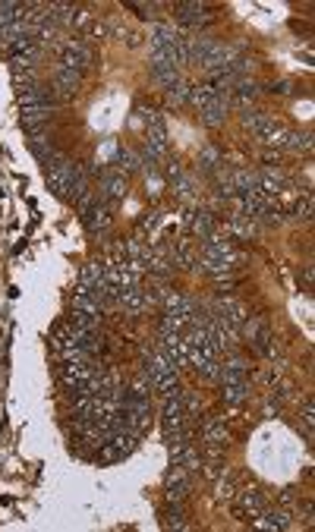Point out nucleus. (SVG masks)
<instances>
[{
    "label": "nucleus",
    "mask_w": 315,
    "mask_h": 532,
    "mask_svg": "<svg viewBox=\"0 0 315 532\" xmlns=\"http://www.w3.org/2000/svg\"><path fill=\"white\" fill-rule=\"evenodd\" d=\"M79 183H85V170L57 151V158L47 164V186H51V193L57 199H73Z\"/></svg>",
    "instance_id": "f257e3e1"
},
{
    "label": "nucleus",
    "mask_w": 315,
    "mask_h": 532,
    "mask_svg": "<svg viewBox=\"0 0 315 532\" xmlns=\"http://www.w3.org/2000/svg\"><path fill=\"white\" fill-rule=\"evenodd\" d=\"M57 54H61V67L73 70V73H79V76H83L85 67L95 63V54H91V47L85 45L83 38H69V41H63V45L57 47Z\"/></svg>",
    "instance_id": "f03ea898"
},
{
    "label": "nucleus",
    "mask_w": 315,
    "mask_h": 532,
    "mask_svg": "<svg viewBox=\"0 0 315 532\" xmlns=\"http://www.w3.org/2000/svg\"><path fill=\"white\" fill-rule=\"evenodd\" d=\"M189 491H193V476L186 473V466L171 463L164 476V501L167 504H186Z\"/></svg>",
    "instance_id": "7ed1b4c3"
},
{
    "label": "nucleus",
    "mask_w": 315,
    "mask_h": 532,
    "mask_svg": "<svg viewBox=\"0 0 315 532\" xmlns=\"http://www.w3.org/2000/svg\"><path fill=\"white\" fill-rule=\"evenodd\" d=\"M233 498H237V513H240L243 520H255L271 504L268 491H265V488H259V485H246L243 491H237Z\"/></svg>",
    "instance_id": "20e7f679"
},
{
    "label": "nucleus",
    "mask_w": 315,
    "mask_h": 532,
    "mask_svg": "<svg viewBox=\"0 0 315 532\" xmlns=\"http://www.w3.org/2000/svg\"><path fill=\"white\" fill-rule=\"evenodd\" d=\"M95 359H83V363H63L57 365V381L63 385V391H73V387H79L83 381H89L91 375H95Z\"/></svg>",
    "instance_id": "39448f33"
},
{
    "label": "nucleus",
    "mask_w": 315,
    "mask_h": 532,
    "mask_svg": "<svg viewBox=\"0 0 315 532\" xmlns=\"http://www.w3.org/2000/svg\"><path fill=\"white\" fill-rule=\"evenodd\" d=\"M173 13H177V25H183V29H202V25L215 23V16L202 3H177Z\"/></svg>",
    "instance_id": "423d86ee"
},
{
    "label": "nucleus",
    "mask_w": 315,
    "mask_h": 532,
    "mask_svg": "<svg viewBox=\"0 0 315 532\" xmlns=\"http://www.w3.org/2000/svg\"><path fill=\"white\" fill-rule=\"evenodd\" d=\"M16 101H19V107H54L57 95L51 92V85L32 82V85H23V89L16 92Z\"/></svg>",
    "instance_id": "0eeeda50"
},
{
    "label": "nucleus",
    "mask_w": 315,
    "mask_h": 532,
    "mask_svg": "<svg viewBox=\"0 0 315 532\" xmlns=\"http://www.w3.org/2000/svg\"><path fill=\"white\" fill-rule=\"evenodd\" d=\"M183 422H186V416H183L180 391H173V394H164V397H161V425H164V432L183 429Z\"/></svg>",
    "instance_id": "6e6552de"
},
{
    "label": "nucleus",
    "mask_w": 315,
    "mask_h": 532,
    "mask_svg": "<svg viewBox=\"0 0 315 532\" xmlns=\"http://www.w3.org/2000/svg\"><path fill=\"white\" fill-rule=\"evenodd\" d=\"M290 520H293V513H290V507H265L262 513L255 520H249V523L255 526V529H290Z\"/></svg>",
    "instance_id": "1a4fd4ad"
},
{
    "label": "nucleus",
    "mask_w": 315,
    "mask_h": 532,
    "mask_svg": "<svg viewBox=\"0 0 315 532\" xmlns=\"http://www.w3.org/2000/svg\"><path fill=\"white\" fill-rule=\"evenodd\" d=\"M111 211H113L111 205H105V202H95V205H91L89 211L83 215L85 233H89V237H101V233L111 227Z\"/></svg>",
    "instance_id": "9d476101"
},
{
    "label": "nucleus",
    "mask_w": 315,
    "mask_h": 532,
    "mask_svg": "<svg viewBox=\"0 0 315 532\" xmlns=\"http://www.w3.org/2000/svg\"><path fill=\"white\" fill-rule=\"evenodd\" d=\"M76 89H79V73H73V70H67V67L54 70L51 92L57 95V101H69V98L76 95Z\"/></svg>",
    "instance_id": "9b49d317"
},
{
    "label": "nucleus",
    "mask_w": 315,
    "mask_h": 532,
    "mask_svg": "<svg viewBox=\"0 0 315 532\" xmlns=\"http://www.w3.org/2000/svg\"><path fill=\"white\" fill-rule=\"evenodd\" d=\"M129 186H127V177H120V173H113V177H105L101 180V202L111 208H117L123 199H127Z\"/></svg>",
    "instance_id": "f8f14e48"
},
{
    "label": "nucleus",
    "mask_w": 315,
    "mask_h": 532,
    "mask_svg": "<svg viewBox=\"0 0 315 532\" xmlns=\"http://www.w3.org/2000/svg\"><path fill=\"white\" fill-rule=\"evenodd\" d=\"M98 287H105V262H89V265L79 271L76 290H79V293H95Z\"/></svg>",
    "instance_id": "ddd939ff"
},
{
    "label": "nucleus",
    "mask_w": 315,
    "mask_h": 532,
    "mask_svg": "<svg viewBox=\"0 0 315 532\" xmlns=\"http://www.w3.org/2000/svg\"><path fill=\"white\" fill-rule=\"evenodd\" d=\"M249 375V363L243 356H230L227 363H221V372H218V381L221 385H237V381H246Z\"/></svg>",
    "instance_id": "4468645a"
},
{
    "label": "nucleus",
    "mask_w": 315,
    "mask_h": 532,
    "mask_svg": "<svg viewBox=\"0 0 315 532\" xmlns=\"http://www.w3.org/2000/svg\"><path fill=\"white\" fill-rule=\"evenodd\" d=\"M202 441L205 444H227V422H224V416H208V419H205Z\"/></svg>",
    "instance_id": "2eb2a0df"
},
{
    "label": "nucleus",
    "mask_w": 315,
    "mask_h": 532,
    "mask_svg": "<svg viewBox=\"0 0 315 532\" xmlns=\"http://www.w3.org/2000/svg\"><path fill=\"white\" fill-rule=\"evenodd\" d=\"M177 38H180V32L173 29V25L155 23V25H151V51H167Z\"/></svg>",
    "instance_id": "dca6fc26"
},
{
    "label": "nucleus",
    "mask_w": 315,
    "mask_h": 532,
    "mask_svg": "<svg viewBox=\"0 0 315 532\" xmlns=\"http://www.w3.org/2000/svg\"><path fill=\"white\" fill-rule=\"evenodd\" d=\"M249 394H252L249 381H237V385H224L221 400H224L227 407H240V403H246V400H249Z\"/></svg>",
    "instance_id": "f3484780"
},
{
    "label": "nucleus",
    "mask_w": 315,
    "mask_h": 532,
    "mask_svg": "<svg viewBox=\"0 0 315 532\" xmlns=\"http://www.w3.org/2000/svg\"><path fill=\"white\" fill-rule=\"evenodd\" d=\"M7 51H10V60H13V57L38 60V41H35V35H25V38H19V41H13Z\"/></svg>",
    "instance_id": "a211bd4d"
},
{
    "label": "nucleus",
    "mask_w": 315,
    "mask_h": 532,
    "mask_svg": "<svg viewBox=\"0 0 315 532\" xmlns=\"http://www.w3.org/2000/svg\"><path fill=\"white\" fill-rule=\"evenodd\" d=\"M117 170H123V173L142 170V155L133 151V148H120V151H117Z\"/></svg>",
    "instance_id": "6ab92c4d"
},
{
    "label": "nucleus",
    "mask_w": 315,
    "mask_h": 532,
    "mask_svg": "<svg viewBox=\"0 0 315 532\" xmlns=\"http://www.w3.org/2000/svg\"><path fill=\"white\" fill-rule=\"evenodd\" d=\"M211 101H218V92L215 89H208V85H193V89H189V104H193L195 111L208 107Z\"/></svg>",
    "instance_id": "aec40b11"
},
{
    "label": "nucleus",
    "mask_w": 315,
    "mask_h": 532,
    "mask_svg": "<svg viewBox=\"0 0 315 532\" xmlns=\"http://www.w3.org/2000/svg\"><path fill=\"white\" fill-rule=\"evenodd\" d=\"M186 510L183 504H167L164 507V529H186Z\"/></svg>",
    "instance_id": "412c9836"
},
{
    "label": "nucleus",
    "mask_w": 315,
    "mask_h": 532,
    "mask_svg": "<svg viewBox=\"0 0 315 532\" xmlns=\"http://www.w3.org/2000/svg\"><path fill=\"white\" fill-rule=\"evenodd\" d=\"M23 13H25V3H0V29L3 25H13V23H23Z\"/></svg>",
    "instance_id": "4be33fe9"
},
{
    "label": "nucleus",
    "mask_w": 315,
    "mask_h": 532,
    "mask_svg": "<svg viewBox=\"0 0 315 532\" xmlns=\"http://www.w3.org/2000/svg\"><path fill=\"white\" fill-rule=\"evenodd\" d=\"M199 170L202 173H218L221 170V155H218V148H202L199 151Z\"/></svg>",
    "instance_id": "5701e85b"
},
{
    "label": "nucleus",
    "mask_w": 315,
    "mask_h": 532,
    "mask_svg": "<svg viewBox=\"0 0 315 532\" xmlns=\"http://www.w3.org/2000/svg\"><path fill=\"white\" fill-rule=\"evenodd\" d=\"M29 148H32V155H35L38 161L45 164V167L54 161V158H57V148H54L47 139H32V142H29Z\"/></svg>",
    "instance_id": "b1692460"
},
{
    "label": "nucleus",
    "mask_w": 315,
    "mask_h": 532,
    "mask_svg": "<svg viewBox=\"0 0 315 532\" xmlns=\"http://www.w3.org/2000/svg\"><path fill=\"white\" fill-rule=\"evenodd\" d=\"M151 79H155L158 85L171 89L173 82H180L183 76H180V70H177V67H167V63H164V67H151Z\"/></svg>",
    "instance_id": "393cba45"
},
{
    "label": "nucleus",
    "mask_w": 315,
    "mask_h": 532,
    "mask_svg": "<svg viewBox=\"0 0 315 532\" xmlns=\"http://www.w3.org/2000/svg\"><path fill=\"white\" fill-rule=\"evenodd\" d=\"M189 89H193V82H186V79L173 82L171 89H167V101H171L173 107H180V104H189Z\"/></svg>",
    "instance_id": "a878e982"
},
{
    "label": "nucleus",
    "mask_w": 315,
    "mask_h": 532,
    "mask_svg": "<svg viewBox=\"0 0 315 532\" xmlns=\"http://www.w3.org/2000/svg\"><path fill=\"white\" fill-rule=\"evenodd\" d=\"M161 217H164V211H161V208H155V211L142 215V221H139V227H135V237L151 240V230H155L158 224H161Z\"/></svg>",
    "instance_id": "bb28decb"
},
{
    "label": "nucleus",
    "mask_w": 315,
    "mask_h": 532,
    "mask_svg": "<svg viewBox=\"0 0 315 532\" xmlns=\"http://www.w3.org/2000/svg\"><path fill=\"white\" fill-rule=\"evenodd\" d=\"M218 372H221V359H208V363L195 365V375H199V381H218Z\"/></svg>",
    "instance_id": "cd10ccee"
},
{
    "label": "nucleus",
    "mask_w": 315,
    "mask_h": 532,
    "mask_svg": "<svg viewBox=\"0 0 315 532\" xmlns=\"http://www.w3.org/2000/svg\"><path fill=\"white\" fill-rule=\"evenodd\" d=\"M215 482H218V501H230V498L237 495V485L230 482V473H227V469H221V476Z\"/></svg>",
    "instance_id": "c85d7f7f"
},
{
    "label": "nucleus",
    "mask_w": 315,
    "mask_h": 532,
    "mask_svg": "<svg viewBox=\"0 0 315 532\" xmlns=\"http://www.w3.org/2000/svg\"><path fill=\"white\" fill-rule=\"evenodd\" d=\"M111 35H113V29H111V23H105V19H95V23L85 29V38H101V41H105V38H111Z\"/></svg>",
    "instance_id": "c756f323"
},
{
    "label": "nucleus",
    "mask_w": 315,
    "mask_h": 532,
    "mask_svg": "<svg viewBox=\"0 0 315 532\" xmlns=\"http://www.w3.org/2000/svg\"><path fill=\"white\" fill-rule=\"evenodd\" d=\"M164 173H167V180H171V183H177V180L183 177V170H180V161H177V164H167V170H164Z\"/></svg>",
    "instance_id": "7c9ffc66"
},
{
    "label": "nucleus",
    "mask_w": 315,
    "mask_h": 532,
    "mask_svg": "<svg viewBox=\"0 0 315 532\" xmlns=\"http://www.w3.org/2000/svg\"><path fill=\"white\" fill-rule=\"evenodd\" d=\"M293 501H296V491H293V488H284V491H281V507H290Z\"/></svg>",
    "instance_id": "2f4dec72"
}]
</instances>
